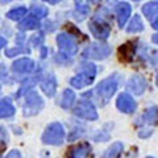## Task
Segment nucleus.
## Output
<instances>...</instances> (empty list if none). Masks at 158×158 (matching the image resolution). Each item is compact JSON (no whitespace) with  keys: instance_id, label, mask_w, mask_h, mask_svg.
<instances>
[{"instance_id":"a878e982","label":"nucleus","mask_w":158,"mask_h":158,"mask_svg":"<svg viewBox=\"0 0 158 158\" xmlns=\"http://www.w3.org/2000/svg\"><path fill=\"white\" fill-rule=\"evenodd\" d=\"M4 140H7V135H6V132H4L3 128H0V142H3Z\"/></svg>"},{"instance_id":"7c9ffc66","label":"nucleus","mask_w":158,"mask_h":158,"mask_svg":"<svg viewBox=\"0 0 158 158\" xmlns=\"http://www.w3.org/2000/svg\"><path fill=\"white\" fill-rule=\"evenodd\" d=\"M157 85H158V74H157Z\"/></svg>"},{"instance_id":"39448f33","label":"nucleus","mask_w":158,"mask_h":158,"mask_svg":"<svg viewBox=\"0 0 158 158\" xmlns=\"http://www.w3.org/2000/svg\"><path fill=\"white\" fill-rule=\"evenodd\" d=\"M74 115L81 117V118H85V120H98V111L95 110L94 104L90 100H81L78 103V106L74 108Z\"/></svg>"},{"instance_id":"4468645a","label":"nucleus","mask_w":158,"mask_h":158,"mask_svg":"<svg viewBox=\"0 0 158 158\" xmlns=\"http://www.w3.org/2000/svg\"><path fill=\"white\" fill-rule=\"evenodd\" d=\"M12 67L16 73L25 74V73H31L33 70L34 63L32 59H29V58H21V59H17V61L13 63Z\"/></svg>"},{"instance_id":"423d86ee","label":"nucleus","mask_w":158,"mask_h":158,"mask_svg":"<svg viewBox=\"0 0 158 158\" xmlns=\"http://www.w3.org/2000/svg\"><path fill=\"white\" fill-rule=\"evenodd\" d=\"M110 54H111V48L107 44H100V42L91 44V46L86 50V56L94 59H104Z\"/></svg>"},{"instance_id":"5701e85b","label":"nucleus","mask_w":158,"mask_h":158,"mask_svg":"<svg viewBox=\"0 0 158 158\" xmlns=\"http://www.w3.org/2000/svg\"><path fill=\"white\" fill-rule=\"evenodd\" d=\"M25 9L24 8H17V9H15V11H11L8 13V17L9 19H12V20H19L20 17H23L24 15H25Z\"/></svg>"},{"instance_id":"bb28decb","label":"nucleus","mask_w":158,"mask_h":158,"mask_svg":"<svg viewBox=\"0 0 158 158\" xmlns=\"http://www.w3.org/2000/svg\"><path fill=\"white\" fill-rule=\"evenodd\" d=\"M152 41L154 42V44H158V33H157V34H154V36L152 37Z\"/></svg>"},{"instance_id":"1a4fd4ad","label":"nucleus","mask_w":158,"mask_h":158,"mask_svg":"<svg viewBox=\"0 0 158 158\" xmlns=\"http://www.w3.org/2000/svg\"><path fill=\"white\" fill-rule=\"evenodd\" d=\"M90 31L92 32V34L96 38L106 40L108 36H110L111 29H110V25H108V24L100 21V20H94V21H91V24H90Z\"/></svg>"},{"instance_id":"2f4dec72","label":"nucleus","mask_w":158,"mask_h":158,"mask_svg":"<svg viewBox=\"0 0 158 158\" xmlns=\"http://www.w3.org/2000/svg\"><path fill=\"white\" fill-rule=\"evenodd\" d=\"M146 158H153V157H146Z\"/></svg>"},{"instance_id":"20e7f679","label":"nucleus","mask_w":158,"mask_h":158,"mask_svg":"<svg viewBox=\"0 0 158 158\" xmlns=\"http://www.w3.org/2000/svg\"><path fill=\"white\" fill-rule=\"evenodd\" d=\"M44 108V100L37 92L31 91L25 96V104H24V116H33L38 113Z\"/></svg>"},{"instance_id":"6ab92c4d","label":"nucleus","mask_w":158,"mask_h":158,"mask_svg":"<svg viewBox=\"0 0 158 158\" xmlns=\"http://www.w3.org/2000/svg\"><path fill=\"white\" fill-rule=\"evenodd\" d=\"M144 120L150 125H158V107H153L148 110L144 115Z\"/></svg>"},{"instance_id":"7ed1b4c3","label":"nucleus","mask_w":158,"mask_h":158,"mask_svg":"<svg viewBox=\"0 0 158 158\" xmlns=\"http://www.w3.org/2000/svg\"><path fill=\"white\" fill-rule=\"evenodd\" d=\"M65 140V129L61 123H53L42 135V142L46 145H61Z\"/></svg>"},{"instance_id":"0eeeda50","label":"nucleus","mask_w":158,"mask_h":158,"mask_svg":"<svg viewBox=\"0 0 158 158\" xmlns=\"http://www.w3.org/2000/svg\"><path fill=\"white\" fill-rule=\"evenodd\" d=\"M116 107L118 108V111L124 112V113H132L136 111L137 104L133 100V98L127 92H123L118 95L117 100H116Z\"/></svg>"},{"instance_id":"aec40b11","label":"nucleus","mask_w":158,"mask_h":158,"mask_svg":"<svg viewBox=\"0 0 158 158\" xmlns=\"http://www.w3.org/2000/svg\"><path fill=\"white\" fill-rule=\"evenodd\" d=\"M144 29V24L140 16H135L132 19V21L129 23V27L127 28L128 33H136V32H141Z\"/></svg>"},{"instance_id":"f8f14e48","label":"nucleus","mask_w":158,"mask_h":158,"mask_svg":"<svg viewBox=\"0 0 158 158\" xmlns=\"http://www.w3.org/2000/svg\"><path fill=\"white\" fill-rule=\"evenodd\" d=\"M41 88L42 91L45 92V95L48 96H53L56 94V90H57V81H56V77L50 74L42 79L41 82Z\"/></svg>"},{"instance_id":"412c9836","label":"nucleus","mask_w":158,"mask_h":158,"mask_svg":"<svg viewBox=\"0 0 158 158\" xmlns=\"http://www.w3.org/2000/svg\"><path fill=\"white\" fill-rule=\"evenodd\" d=\"M132 48H133L132 44H125V45H123L120 48V56H121L123 59L127 61V59L132 58V56H133V49Z\"/></svg>"},{"instance_id":"cd10ccee","label":"nucleus","mask_w":158,"mask_h":158,"mask_svg":"<svg viewBox=\"0 0 158 158\" xmlns=\"http://www.w3.org/2000/svg\"><path fill=\"white\" fill-rule=\"evenodd\" d=\"M152 24H153V28H154V29H158V19H156L154 21H152Z\"/></svg>"},{"instance_id":"ddd939ff","label":"nucleus","mask_w":158,"mask_h":158,"mask_svg":"<svg viewBox=\"0 0 158 158\" xmlns=\"http://www.w3.org/2000/svg\"><path fill=\"white\" fill-rule=\"evenodd\" d=\"M131 12H132V8H131L129 4H127V3H120V4L117 6L116 13H117V21H118V25H120V28L125 25L128 17L131 16Z\"/></svg>"},{"instance_id":"c756f323","label":"nucleus","mask_w":158,"mask_h":158,"mask_svg":"<svg viewBox=\"0 0 158 158\" xmlns=\"http://www.w3.org/2000/svg\"><path fill=\"white\" fill-rule=\"evenodd\" d=\"M46 2H49V3H58L59 0H46Z\"/></svg>"},{"instance_id":"9b49d317","label":"nucleus","mask_w":158,"mask_h":158,"mask_svg":"<svg viewBox=\"0 0 158 158\" xmlns=\"http://www.w3.org/2000/svg\"><path fill=\"white\" fill-rule=\"evenodd\" d=\"M91 152V146L87 142L75 145L69 149L67 152V158H87Z\"/></svg>"},{"instance_id":"f3484780","label":"nucleus","mask_w":158,"mask_h":158,"mask_svg":"<svg viewBox=\"0 0 158 158\" xmlns=\"http://www.w3.org/2000/svg\"><path fill=\"white\" fill-rule=\"evenodd\" d=\"M74 102H75V94H74V91L65 90V92L62 94L61 100H59V106L62 108H65V110H67V108H70L74 104Z\"/></svg>"},{"instance_id":"b1692460","label":"nucleus","mask_w":158,"mask_h":158,"mask_svg":"<svg viewBox=\"0 0 158 158\" xmlns=\"http://www.w3.org/2000/svg\"><path fill=\"white\" fill-rule=\"evenodd\" d=\"M33 12H34V15H37L38 17H44V16H46V13H48L46 8H44V7H36L33 9Z\"/></svg>"},{"instance_id":"f03ea898","label":"nucleus","mask_w":158,"mask_h":158,"mask_svg":"<svg viewBox=\"0 0 158 158\" xmlns=\"http://www.w3.org/2000/svg\"><path fill=\"white\" fill-rule=\"evenodd\" d=\"M96 75V67L92 63H85L82 67V71L75 75L74 78H71V86L75 88H83L88 85H91L95 79Z\"/></svg>"},{"instance_id":"dca6fc26","label":"nucleus","mask_w":158,"mask_h":158,"mask_svg":"<svg viewBox=\"0 0 158 158\" xmlns=\"http://www.w3.org/2000/svg\"><path fill=\"white\" fill-rule=\"evenodd\" d=\"M142 13H144L150 21H154L156 19H158V2L145 4V6L142 7Z\"/></svg>"},{"instance_id":"4be33fe9","label":"nucleus","mask_w":158,"mask_h":158,"mask_svg":"<svg viewBox=\"0 0 158 158\" xmlns=\"http://www.w3.org/2000/svg\"><path fill=\"white\" fill-rule=\"evenodd\" d=\"M38 27V21H37V19L36 17H28L25 21H23L21 24H20V28L21 29H34V28H37Z\"/></svg>"},{"instance_id":"a211bd4d","label":"nucleus","mask_w":158,"mask_h":158,"mask_svg":"<svg viewBox=\"0 0 158 158\" xmlns=\"http://www.w3.org/2000/svg\"><path fill=\"white\" fill-rule=\"evenodd\" d=\"M123 149H124V146H123L121 142H115L113 145H111V148H108L104 153V158H117L118 156L121 154Z\"/></svg>"},{"instance_id":"2eb2a0df","label":"nucleus","mask_w":158,"mask_h":158,"mask_svg":"<svg viewBox=\"0 0 158 158\" xmlns=\"http://www.w3.org/2000/svg\"><path fill=\"white\" fill-rule=\"evenodd\" d=\"M15 107L12 104V102L9 99H3L0 100V118H4V117H11L15 115Z\"/></svg>"},{"instance_id":"393cba45","label":"nucleus","mask_w":158,"mask_h":158,"mask_svg":"<svg viewBox=\"0 0 158 158\" xmlns=\"http://www.w3.org/2000/svg\"><path fill=\"white\" fill-rule=\"evenodd\" d=\"M6 158H21V154H20L19 150H12L6 156Z\"/></svg>"},{"instance_id":"6e6552de","label":"nucleus","mask_w":158,"mask_h":158,"mask_svg":"<svg viewBox=\"0 0 158 158\" xmlns=\"http://www.w3.org/2000/svg\"><path fill=\"white\" fill-rule=\"evenodd\" d=\"M57 42H58L59 48L62 49V52H65L67 56H74V54L78 52V45L71 38V36H67L65 33L59 34L57 37Z\"/></svg>"},{"instance_id":"9d476101","label":"nucleus","mask_w":158,"mask_h":158,"mask_svg":"<svg viewBox=\"0 0 158 158\" xmlns=\"http://www.w3.org/2000/svg\"><path fill=\"white\" fill-rule=\"evenodd\" d=\"M128 90H131L132 94H135V95H142V94L145 92L146 87H148V83L145 81L144 77L141 75H133L129 82H128Z\"/></svg>"},{"instance_id":"c85d7f7f","label":"nucleus","mask_w":158,"mask_h":158,"mask_svg":"<svg viewBox=\"0 0 158 158\" xmlns=\"http://www.w3.org/2000/svg\"><path fill=\"white\" fill-rule=\"evenodd\" d=\"M4 45H6V40H3L2 37H0V49L4 48Z\"/></svg>"},{"instance_id":"f257e3e1","label":"nucleus","mask_w":158,"mask_h":158,"mask_svg":"<svg viewBox=\"0 0 158 158\" xmlns=\"http://www.w3.org/2000/svg\"><path fill=\"white\" fill-rule=\"evenodd\" d=\"M117 75H112L110 78L102 81L99 85L96 86V88L94 90L92 95L96 98L98 103L100 106H106L110 99L115 95V92L117 91V87H118V79H116Z\"/></svg>"}]
</instances>
